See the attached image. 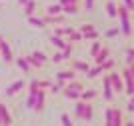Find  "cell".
I'll return each instance as SVG.
<instances>
[{
	"mask_svg": "<svg viewBox=\"0 0 134 126\" xmlns=\"http://www.w3.org/2000/svg\"><path fill=\"white\" fill-rule=\"evenodd\" d=\"M118 18H120V32L124 36H130L132 34V22H130V10L124 4L118 6Z\"/></svg>",
	"mask_w": 134,
	"mask_h": 126,
	"instance_id": "obj_1",
	"label": "cell"
},
{
	"mask_svg": "<svg viewBox=\"0 0 134 126\" xmlns=\"http://www.w3.org/2000/svg\"><path fill=\"white\" fill-rule=\"evenodd\" d=\"M74 112H76V116H78L80 120H92V116H94V108H92V104L86 102V100L78 102L76 108H74Z\"/></svg>",
	"mask_w": 134,
	"mask_h": 126,
	"instance_id": "obj_2",
	"label": "cell"
},
{
	"mask_svg": "<svg viewBox=\"0 0 134 126\" xmlns=\"http://www.w3.org/2000/svg\"><path fill=\"white\" fill-rule=\"evenodd\" d=\"M108 78H110V84H112V90H114V94H120L124 92V82H122V76L118 74V72H108Z\"/></svg>",
	"mask_w": 134,
	"mask_h": 126,
	"instance_id": "obj_3",
	"label": "cell"
},
{
	"mask_svg": "<svg viewBox=\"0 0 134 126\" xmlns=\"http://www.w3.org/2000/svg\"><path fill=\"white\" fill-rule=\"evenodd\" d=\"M74 78H76V72L74 70H62V72L56 74V80H58L62 86H64V82H70V80H74Z\"/></svg>",
	"mask_w": 134,
	"mask_h": 126,
	"instance_id": "obj_4",
	"label": "cell"
},
{
	"mask_svg": "<svg viewBox=\"0 0 134 126\" xmlns=\"http://www.w3.org/2000/svg\"><path fill=\"white\" fill-rule=\"evenodd\" d=\"M104 92H102V96H104V100L106 102H110L112 98H114V90H112V84H110V78H108V74L104 76Z\"/></svg>",
	"mask_w": 134,
	"mask_h": 126,
	"instance_id": "obj_5",
	"label": "cell"
},
{
	"mask_svg": "<svg viewBox=\"0 0 134 126\" xmlns=\"http://www.w3.org/2000/svg\"><path fill=\"white\" fill-rule=\"evenodd\" d=\"M106 58H110V48H108V46H102L100 52L94 56V62H96V64H102Z\"/></svg>",
	"mask_w": 134,
	"mask_h": 126,
	"instance_id": "obj_6",
	"label": "cell"
},
{
	"mask_svg": "<svg viewBox=\"0 0 134 126\" xmlns=\"http://www.w3.org/2000/svg\"><path fill=\"white\" fill-rule=\"evenodd\" d=\"M106 14L110 18H116L118 16V6H116L114 0H108V2H106Z\"/></svg>",
	"mask_w": 134,
	"mask_h": 126,
	"instance_id": "obj_7",
	"label": "cell"
},
{
	"mask_svg": "<svg viewBox=\"0 0 134 126\" xmlns=\"http://www.w3.org/2000/svg\"><path fill=\"white\" fill-rule=\"evenodd\" d=\"M112 126H124V120H122V112L118 108L112 110Z\"/></svg>",
	"mask_w": 134,
	"mask_h": 126,
	"instance_id": "obj_8",
	"label": "cell"
},
{
	"mask_svg": "<svg viewBox=\"0 0 134 126\" xmlns=\"http://www.w3.org/2000/svg\"><path fill=\"white\" fill-rule=\"evenodd\" d=\"M0 50H2V58H4V62H12V52H10V48H8V44L2 40L0 42Z\"/></svg>",
	"mask_w": 134,
	"mask_h": 126,
	"instance_id": "obj_9",
	"label": "cell"
},
{
	"mask_svg": "<svg viewBox=\"0 0 134 126\" xmlns=\"http://www.w3.org/2000/svg\"><path fill=\"white\" fill-rule=\"evenodd\" d=\"M44 108V90H38L36 92V106H34V110H42Z\"/></svg>",
	"mask_w": 134,
	"mask_h": 126,
	"instance_id": "obj_10",
	"label": "cell"
},
{
	"mask_svg": "<svg viewBox=\"0 0 134 126\" xmlns=\"http://www.w3.org/2000/svg\"><path fill=\"white\" fill-rule=\"evenodd\" d=\"M22 86H24V82H22V80H18V82H14V84H10V86H8L6 94H8V96H14V94H16Z\"/></svg>",
	"mask_w": 134,
	"mask_h": 126,
	"instance_id": "obj_11",
	"label": "cell"
},
{
	"mask_svg": "<svg viewBox=\"0 0 134 126\" xmlns=\"http://www.w3.org/2000/svg\"><path fill=\"white\" fill-rule=\"evenodd\" d=\"M0 116H2V124H12V118H10V114H8L4 104H0Z\"/></svg>",
	"mask_w": 134,
	"mask_h": 126,
	"instance_id": "obj_12",
	"label": "cell"
},
{
	"mask_svg": "<svg viewBox=\"0 0 134 126\" xmlns=\"http://www.w3.org/2000/svg\"><path fill=\"white\" fill-rule=\"evenodd\" d=\"M102 72H104V70H102V66H100V64H96L94 68H88L86 76H88V78H96V76H100Z\"/></svg>",
	"mask_w": 134,
	"mask_h": 126,
	"instance_id": "obj_13",
	"label": "cell"
},
{
	"mask_svg": "<svg viewBox=\"0 0 134 126\" xmlns=\"http://www.w3.org/2000/svg\"><path fill=\"white\" fill-rule=\"evenodd\" d=\"M52 44H54V46H56V48H60V50H64V48H66V40H64V38H62V36H52Z\"/></svg>",
	"mask_w": 134,
	"mask_h": 126,
	"instance_id": "obj_14",
	"label": "cell"
},
{
	"mask_svg": "<svg viewBox=\"0 0 134 126\" xmlns=\"http://www.w3.org/2000/svg\"><path fill=\"white\" fill-rule=\"evenodd\" d=\"M88 68H90V66L86 64V62H78V60H76V62L72 64V70H74V72L78 70V72H84V74H86V72H88Z\"/></svg>",
	"mask_w": 134,
	"mask_h": 126,
	"instance_id": "obj_15",
	"label": "cell"
},
{
	"mask_svg": "<svg viewBox=\"0 0 134 126\" xmlns=\"http://www.w3.org/2000/svg\"><path fill=\"white\" fill-rule=\"evenodd\" d=\"M92 98H96V90H82V92H80V100L90 102Z\"/></svg>",
	"mask_w": 134,
	"mask_h": 126,
	"instance_id": "obj_16",
	"label": "cell"
},
{
	"mask_svg": "<svg viewBox=\"0 0 134 126\" xmlns=\"http://www.w3.org/2000/svg\"><path fill=\"white\" fill-rule=\"evenodd\" d=\"M28 22H30L32 26H36V28H44V26H46L44 18H34V16H28Z\"/></svg>",
	"mask_w": 134,
	"mask_h": 126,
	"instance_id": "obj_17",
	"label": "cell"
},
{
	"mask_svg": "<svg viewBox=\"0 0 134 126\" xmlns=\"http://www.w3.org/2000/svg\"><path fill=\"white\" fill-rule=\"evenodd\" d=\"M100 66H102V70H104V72H110L112 68H114V66H116V62H114V58H106V60L102 62Z\"/></svg>",
	"mask_w": 134,
	"mask_h": 126,
	"instance_id": "obj_18",
	"label": "cell"
},
{
	"mask_svg": "<svg viewBox=\"0 0 134 126\" xmlns=\"http://www.w3.org/2000/svg\"><path fill=\"white\" fill-rule=\"evenodd\" d=\"M62 12H66V14H76V12H78V4H64L62 6Z\"/></svg>",
	"mask_w": 134,
	"mask_h": 126,
	"instance_id": "obj_19",
	"label": "cell"
},
{
	"mask_svg": "<svg viewBox=\"0 0 134 126\" xmlns=\"http://www.w3.org/2000/svg\"><path fill=\"white\" fill-rule=\"evenodd\" d=\"M34 8H36V2H34V0H26V8H24V12H26V16H32Z\"/></svg>",
	"mask_w": 134,
	"mask_h": 126,
	"instance_id": "obj_20",
	"label": "cell"
},
{
	"mask_svg": "<svg viewBox=\"0 0 134 126\" xmlns=\"http://www.w3.org/2000/svg\"><path fill=\"white\" fill-rule=\"evenodd\" d=\"M64 96L66 98H80L78 90H72V88H64Z\"/></svg>",
	"mask_w": 134,
	"mask_h": 126,
	"instance_id": "obj_21",
	"label": "cell"
},
{
	"mask_svg": "<svg viewBox=\"0 0 134 126\" xmlns=\"http://www.w3.org/2000/svg\"><path fill=\"white\" fill-rule=\"evenodd\" d=\"M82 40H98V32H96V30L84 32V34H82Z\"/></svg>",
	"mask_w": 134,
	"mask_h": 126,
	"instance_id": "obj_22",
	"label": "cell"
},
{
	"mask_svg": "<svg viewBox=\"0 0 134 126\" xmlns=\"http://www.w3.org/2000/svg\"><path fill=\"white\" fill-rule=\"evenodd\" d=\"M100 48H102V42H98V40H96V42L92 44V48H90V56L94 58V56L98 54V52H100Z\"/></svg>",
	"mask_w": 134,
	"mask_h": 126,
	"instance_id": "obj_23",
	"label": "cell"
},
{
	"mask_svg": "<svg viewBox=\"0 0 134 126\" xmlns=\"http://www.w3.org/2000/svg\"><path fill=\"white\" fill-rule=\"evenodd\" d=\"M118 34H122V32H120L118 26H114V28H110V30H106V38H114V36H118Z\"/></svg>",
	"mask_w": 134,
	"mask_h": 126,
	"instance_id": "obj_24",
	"label": "cell"
},
{
	"mask_svg": "<svg viewBox=\"0 0 134 126\" xmlns=\"http://www.w3.org/2000/svg\"><path fill=\"white\" fill-rule=\"evenodd\" d=\"M16 62H18V66H20L24 72L30 70V66H28V60H26V58H16Z\"/></svg>",
	"mask_w": 134,
	"mask_h": 126,
	"instance_id": "obj_25",
	"label": "cell"
},
{
	"mask_svg": "<svg viewBox=\"0 0 134 126\" xmlns=\"http://www.w3.org/2000/svg\"><path fill=\"white\" fill-rule=\"evenodd\" d=\"M90 30H96L94 28V24H82V26H80V32H90Z\"/></svg>",
	"mask_w": 134,
	"mask_h": 126,
	"instance_id": "obj_26",
	"label": "cell"
},
{
	"mask_svg": "<svg viewBox=\"0 0 134 126\" xmlns=\"http://www.w3.org/2000/svg\"><path fill=\"white\" fill-rule=\"evenodd\" d=\"M62 12V6H50L48 8V14H60Z\"/></svg>",
	"mask_w": 134,
	"mask_h": 126,
	"instance_id": "obj_27",
	"label": "cell"
},
{
	"mask_svg": "<svg viewBox=\"0 0 134 126\" xmlns=\"http://www.w3.org/2000/svg\"><path fill=\"white\" fill-rule=\"evenodd\" d=\"M32 56H34V58H38V60H40V62H42V64H44V62H46V60H48V58H46V56H44V54H42V52H32Z\"/></svg>",
	"mask_w": 134,
	"mask_h": 126,
	"instance_id": "obj_28",
	"label": "cell"
},
{
	"mask_svg": "<svg viewBox=\"0 0 134 126\" xmlns=\"http://www.w3.org/2000/svg\"><path fill=\"white\" fill-rule=\"evenodd\" d=\"M122 4L126 6L130 12H134V0H122Z\"/></svg>",
	"mask_w": 134,
	"mask_h": 126,
	"instance_id": "obj_29",
	"label": "cell"
},
{
	"mask_svg": "<svg viewBox=\"0 0 134 126\" xmlns=\"http://www.w3.org/2000/svg\"><path fill=\"white\" fill-rule=\"evenodd\" d=\"M126 110H128V112H134V94H132V96H130L128 104H126Z\"/></svg>",
	"mask_w": 134,
	"mask_h": 126,
	"instance_id": "obj_30",
	"label": "cell"
},
{
	"mask_svg": "<svg viewBox=\"0 0 134 126\" xmlns=\"http://www.w3.org/2000/svg\"><path fill=\"white\" fill-rule=\"evenodd\" d=\"M84 8H86V10H92V8H94V0H86V2H84Z\"/></svg>",
	"mask_w": 134,
	"mask_h": 126,
	"instance_id": "obj_31",
	"label": "cell"
},
{
	"mask_svg": "<svg viewBox=\"0 0 134 126\" xmlns=\"http://www.w3.org/2000/svg\"><path fill=\"white\" fill-rule=\"evenodd\" d=\"M62 124H64V126H72V122H70L68 114H62Z\"/></svg>",
	"mask_w": 134,
	"mask_h": 126,
	"instance_id": "obj_32",
	"label": "cell"
},
{
	"mask_svg": "<svg viewBox=\"0 0 134 126\" xmlns=\"http://www.w3.org/2000/svg\"><path fill=\"white\" fill-rule=\"evenodd\" d=\"M52 60H54V62H62V60H66V58H64V54H62V52H58V54H56Z\"/></svg>",
	"mask_w": 134,
	"mask_h": 126,
	"instance_id": "obj_33",
	"label": "cell"
},
{
	"mask_svg": "<svg viewBox=\"0 0 134 126\" xmlns=\"http://www.w3.org/2000/svg\"><path fill=\"white\" fill-rule=\"evenodd\" d=\"M60 4H78V0H60Z\"/></svg>",
	"mask_w": 134,
	"mask_h": 126,
	"instance_id": "obj_34",
	"label": "cell"
},
{
	"mask_svg": "<svg viewBox=\"0 0 134 126\" xmlns=\"http://www.w3.org/2000/svg\"><path fill=\"white\" fill-rule=\"evenodd\" d=\"M126 54H128V56H132V58H134V48H126Z\"/></svg>",
	"mask_w": 134,
	"mask_h": 126,
	"instance_id": "obj_35",
	"label": "cell"
},
{
	"mask_svg": "<svg viewBox=\"0 0 134 126\" xmlns=\"http://www.w3.org/2000/svg\"><path fill=\"white\" fill-rule=\"evenodd\" d=\"M124 126H134V122H124Z\"/></svg>",
	"mask_w": 134,
	"mask_h": 126,
	"instance_id": "obj_36",
	"label": "cell"
},
{
	"mask_svg": "<svg viewBox=\"0 0 134 126\" xmlns=\"http://www.w3.org/2000/svg\"><path fill=\"white\" fill-rule=\"evenodd\" d=\"M24 2H26V0H18V4H24Z\"/></svg>",
	"mask_w": 134,
	"mask_h": 126,
	"instance_id": "obj_37",
	"label": "cell"
},
{
	"mask_svg": "<svg viewBox=\"0 0 134 126\" xmlns=\"http://www.w3.org/2000/svg\"><path fill=\"white\" fill-rule=\"evenodd\" d=\"M0 124H2V116H0Z\"/></svg>",
	"mask_w": 134,
	"mask_h": 126,
	"instance_id": "obj_38",
	"label": "cell"
},
{
	"mask_svg": "<svg viewBox=\"0 0 134 126\" xmlns=\"http://www.w3.org/2000/svg\"><path fill=\"white\" fill-rule=\"evenodd\" d=\"M0 42H2V38H0Z\"/></svg>",
	"mask_w": 134,
	"mask_h": 126,
	"instance_id": "obj_39",
	"label": "cell"
},
{
	"mask_svg": "<svg viewBox=\"0 0 134 126\" xmlns=\"http://www.w3.org/2000/svg\"><path fill=\"white\" fill-rule=\"evenodd\" d=\"M4 126H8V124H4Z\"/></svg>",
	"mask_w": 134,
	"mask_h": 126,
	"instance_id": "obj_40",
	"label": "cell"
},
{
	"mask_svg": "<svg viewBox=\"0 0 134 126\" xmlns=\"http://www.w3.org/2000/svg\"><path fill=\"white\" fill-rule=\"evenodd\" d=\"M132 26H134V24H132Z\"/></svg>",
	"mask_w": 134,
	"mask_h": 126,
	"instance_id": "obj_41",
	"label": "cell"
}]
</instances>
